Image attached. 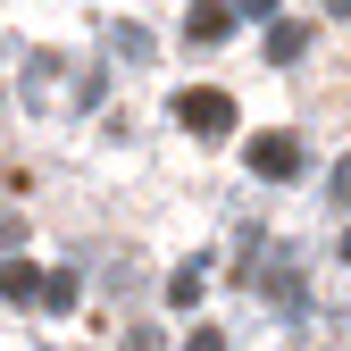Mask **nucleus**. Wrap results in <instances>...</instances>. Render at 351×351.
Listing matches in <instances>:
<instances>
[{
  "label": "nucleus",
  "mask_w": 351,
  "mask_h": 351,
  "mask_svg": "<svg viewBox=\"0 0 351 351\" xmlns=\"http://www.w3.org/2000/svg\"><path fill=\"white\" fill-rule=\"evenodd\" d=\"M176 125H184V134H234V101L217 93V84H184V93H176Z\"/></svg>",
  "instance_id": "1"
},
{
  "label": "nucleus",
  "mask_w": 351,
  "mask_h": 351,
  "mask_svg": "<svg viewBox=\"0 0 351 351\" xmlns=\"http://www.w3.org/2000/svg\"><path fill=\"white\" fill-rule=\"evenodd\" d=\"M251 176H268V184H285V176H301V143L293 134H251Z\"/></svg>",
  "instance_id": "2"
},
{
  "label": "nucleus",
  "mask_w": 351,
  "mask_h": 351,
  "mask_svg": "<svg viewBox=\"0 0 351 351\" xmlns=\"http://www.w3.org/2000/svg\"><path fill=\"white\" fill-rule=\"evenodd\" d=\"M226 25H234V0H193V9H184V42H193V51L226 42Z\"/></svg>",
  "instance_id": "3"
},
{
  "label": "nucleus",
  "mask_w": 351,
  "mask_h": 351,
  "mask_svg": "<svg viewBox=\"0 0 351 351\" xmlns=\"http://www.w3.org/2000/svg\"><path fill=\"white\" fill-rule=\"evenodd\" d=\"M42 285L51 276H42L34 259H0V301H42Z\"/></svg>",
  "instance_id": "4"
},
{
  "label": "nucleus",
  "mask_w": 351,
  "mask_h": 351,
  "mask_svg": "<svg viewBox=\"0 0 351 351\" xmlns=\"http://www.w3.org/2000/svg\"><path fill=\"white\" fill-rule=\"evenodd\" d=\"M301 51H310V25H285V17H276V25H268V59H276V67H293Z\"/></svg>",
  "instance_id": "5"
},
{
  "label": "nucleus",
  "mask_w": 351,
  "mask_h": 351,
  "mask_svg": "<svg viewBox=\"0 0 351 351\" xmlns=\"http://www.w3.org/2000/svg\"><path fill=\"white\" fill-rule=\"evenodd\" d=\"M193 301H201V268H176L167 276V310H193Z\"/></svg>",
  "instance_id": "6"
},
{
  "label": "nucleus",
  "mask_w": 351,
  "mask_h": 351,
  "mask_svg": "<svg viewBox=\"0 0 351 351\" xmlns=\"http://www.w3.org/2000/svg\"><path fill=\"white\" fill-rule=\"evenodd\" d=\"M67 301H75V276H67V268H59V276H51V285H42V310H67Z\"/></svg>",
  "instance_id": "7"
},
{
  "label": "nucleus",
  "mask_w": 351,
  "mask_h": 351,
  "mask_svg": "<svg viewBox=\"0 0 351 351\" xmlns=\"http://www.w3.org/2000/svg\"><path fill=\"white\" fill-rule=\"evenodd\" d=\"M184 351H226V335H217V326H193V335H184Z\"/></svg>",
  "instance_id": "8"
},
{
  "label": "nucleus",
  "mask_w": 351,
  "mask_h": 351,
  "mask_svg": "<svg viewBox=\"0 0 351 351\" xmlns=\"http://www.w3.org/2000/svg\"><path fill=\"white\" fill-rule=\"evenodd\" d=\"M234 17H268L276 25V0H234Z\"/></svg>",
  "instance_id": "9"
},
{
  "label": "nucleus",
  "mask_w": 351,
  "mask_h": 351,
  "mask_svg": "<svg viewBox=\"0 0 351 351\" xmlns=\"http://www.w3.org/2000/svg\"><path fill=\"white\" fill-rule=\"evenodd\" d=\"M335 201H343V209H351V159H343V167H335Z\"/></svg>",
  "instance_id": "10"
},
{
  "label": "nucleus",
  "mask_w": 351,
  "mask_h": 351,
  "mask_svg": "<svg viewBox=\"0 0 351 351\" xmlns=\"http://www.w3.org/2000/svg\"><path fill=\"white\" fill-rule=\"evenodd\" d=\"M9 243H17V226H9V217H0V251H9Z\"/></svg>",
  "instance_id": "11"
},
{
  "label": "nucleus",
  "mask_w": 351,
  "mask_h": 351,
  "mask_svg": "<svg viewBox=\"0 0 351 351\" xmlns=\"http://www.w3.org/2000/svg\"><path fill=\"white\" fill-rule=\"evenodd\" d=\"M326 9H335V17H351V0H326Z\"/></svg>",
  "instance_id": "12"
},
{
  "label": "nucleus",
  "mask_w": 351,
  "mask_h": 351,
  "mask_svg": "<svg viewBox=\"0 0 351 351\" xmlns=\"http://www.w3.org/2000/svg\"><path fill=\"white\" fill-rule=\"evenodd\" d=\"M343 259H351V234H343Z\"/></svg>",
  "instance_id": "13"
}]
</instances>
